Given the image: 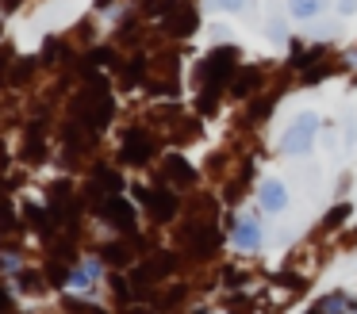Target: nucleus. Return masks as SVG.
Segmentation results:
<instances>
[{"label":"nucleus","mask_w":357,"mask_h":314,"mask_svg":"<svg viewBox=\"0 0 357 314\" xmlns=\"http://www.w3.org/2000/svg\"><path fill=\"white\" fill-rule=\"evenodd\" d=\"M16 8H20V0H0V12H4V15H12Z\"/></svg>","instance_id":"obj_33"},{"label":"nucleus","mask_w":357,"mask_h":314,"mask_svg":"<svg viewBox=\"0 0 357 314\" xmlns=\"http://www.w3.org/2000/svg\"><path fill=\"white\" fill-rule=\"evenodd\" d=\"M349 211H354V207H349V203H338V207H334V211H331V214H326V219H323V230H326V234H331V230H338L342 222L349 219Z\"/></svg>","instance_id":"obj_23"},{"label":"nucleus","mask_w":357,"mask_h":314,"mask_svg":"<svg viewBox=\"0 0 357 314\" xmlns=\"http://www.w3.org/2000/svg\"><path fill=\"white\" fill-rule=\"evenodd\" d=\"M162 180H169V184H177V188H188V184H196V168H192V161H185L181 153H165V161H162Z\"/></svg>","instance_id":"obj_11"},{"label":"nucleus","mask_w":357,"mask_h":314,"mask_svg":"<svg viewBox=\"0 0 357 314\" xmlns=\"http://www.w3.org/2000/svg\"><path fill=\"white\" fill-rule=\"evenodd\" d=\"M0 226H16V211H12V203L4 196H0Z\"/></svg>","instance_id":"obj_29"},{"label":"nucleus","mask_w":357,"mask_h":314,"mask_svg":"<svg viewBox=\"0 0 357 314\" xmlns=\"http://www.w3.org/2000/svg\"><path fill=\"white\" fill-rule=\"evenodd\" d=\"M288 15L292 19H303V23H311V19H319V15L326 12V0H288Z\"/></svg>","instance_id":"obj_14"},{"label":"nucleus","mask_w":357,"mask_h":314,"mask_svg":"<svg viewBox=\"0 0 357 314\" xmlns=\"http://www.w3.org/2000/svg\"><path fill=\"white\" fill-rule=\"evenodd\" d=\"M269 38L273 42H288V31L280 27V19H269Z\"/></svg>","instance_id":"obj_30"},{"label":"nucleus","mask_w":357,"mask_h":314,"mask_svg":"<svg viewBox=\"0 0 357 314\" xmlns=\"http://www.w3.org/2000/svg\"><path fill=\"white\" fill-rule=\"evenodd\" d=\"M135 199L146 203V211H150V219H154V222H173V219H177V211H181L177 191L165 188V180L158 184V188H135Z\"/></svg>","instance_id":"obj_5"},{"label":"nucleus","mask_w":357,"mask_h":314,"mask_svg":"<svg viewBox=\"0 0 357 314\" xmlns=\"http://www.w3.org/2000/svg\"><path fill=\"white\" fill-rule=\"evenodd\" d=\"M39 61H43V58H16V61H12V69H8V81H12V84H27Z\"/></svg>","instance_id":"obj_18"},{"label":"nucleus","mask_w":357,"mask_h":314,"mask_svg":"<svg viewBox=\"0 0 357 314\" xmlns=\"http://www.w3.org/2000/svg\"><path fill=\"white\" fill-rule=\"evenodd\" d=\"M142 81H146V54H135V61L123 65V84L135 88V84H142Z\"/></svg>","instance_id":"obj_19"},{"label":"nucleus","mask_w":357,"mask_h":314,"mask_svg":"<svg viewBox=\"0 0 357 314\" xmlns=\"http://www.w3.org/2000/svg\"><path fill=\"white\" fill-rule=\"evenodd\" d=\"M215 12H250V0H208Z\"/></svg>","instance_id":"obj_25"},{"label":"nucleus","mask_w":357,"mask_h":314,"mask_svg":"<svg viewBox=\"0 0 357 314\" xmlns=\"http://www.w3.org/2000/svg\"><path fill=\"white\" fill-rule=\"evenodd\" d=\"M104 272V260H81V268H70V288H89Z\"/></svg>","instance_id":"obj_16"},{"label":"nucleus","mask_w":357,"mask_h":314,"mask_svg":"<svg viewBox=\"0 0 357 314\" xmlns=\"http://www.w3.org/2000/svg\"><path fill=\"white\" fill-rule=\"evenodd\" d=\"M261 84H265V69L261 65H242L238 73L231 77L227 92H231V100H250L254 92H261Z\"/></svg>","instance_id":"obj_9"},{"label":"nucleus","mask_w":357,"mask_h":314,"mask_svg":"<svg viewBox=\"0 0 357 314\" xmlns=\"http://www.w3.org/2000/svg\"><path fill=\"white\" fill-rule=\"evenodd\" d=\"M47 157V142H43V123H31L27 127V138H24V161H43Z\"/></svg>","instance_id":"obj_13"},{"label":"nucleus","mask_w":357,"mask_h":314,"mask_svg":"<svg viewBox=\"0 0 357 314\" xmlns=\"http://www.w3.org/2000/svg\"><path fill=\"white\" fill-rule=\"evenodd\" d=\"M334 8H338V15H354L357 12V0H334Z\"/></svg>","instance_id":"obj_31"},{"label":"nucleus","mask_w":357,"mask_h":314,"mask_svg":"<svg viewBox=\"0 0 357 314\" xmlns=\"http://www.w3.org/2000/svg\"><path fill=\"white\" fill-rule=\"evenodd\" d=\"M0 31H4V23H0Z\"/></svg>","instance_id":"obj_35"},{"label":"nucleus","mask_w":357,"mask_h":314,"mask_svg":"<svg viewBox=\"0 0 357 314\" xmlns=\"http://www.w3.org/2000/svg\"><path fill=\"white\" fill-rule=\"evenodd\" d=\"M181 245H185L192 257H211V253L223 245V234L215 230V222L208 219H192L185 230H181Z\"/></svg>","instance_id":"obj_3"},{"label":"nucleus","mask_w":357,"mask_h":314,"mask_svg":"<svg viewBox=\"0 0 357 314\" xmlns=\"http://www.w3.org/2000/svg\"><path fill=\"white\" fill-rule=\"evenodd\" d=\"M326 77H331V69H326V65H323V69H307L300 84H303V88H315V84H323Z\"/></svg>","instance_id":"obj_26"},{"label":"nucleus","mask_w":357,"mask_h":314,"mask_svg":"<svg viewBox=\"0 0 357 314\" xmlns=\"http://www.w3.org/2000/svg\"><path fill=\"white\" fill-rule=\"evenodd\" d=\"M12 303H16V299H12V291H8V288H0V314H8Z\"/></svg>","instance_id":"obj_32"},{"label":"nucleus","mask_w":357,"mask_h":314,"mask_svg":"<svg viewBox=\"0 0 357 314\" xmlns=\"http://www.w3.org/2000/svg\"><path fill=\"white\" fill-rule=\"evenodd\" d=\"M273 104H277V100L273 96H261V100H250V111H246V119L250 123H265L273 115Z\"/></svg>","instance_id":"obj_22"},{"label":"nucleus","mask_w":357,"mask_h":314,"mask_svg":"<svg viewBox=\"0 0 357 314\" xmlns=\"http://www.w3.org/2000/svg\"><path fill=\"white\" fill-rule=\"evenodd\" d=\"M100 260L104 265H135V245L131 242H108V245H100Z\"/></svg>","instance_id":"obj_12"},{"label":"nucleus","mask_w":357,"mask_h":314,"mask_svg":"<svg viewBox=\"0 0 357 314\" xmlns=\"http://www.w3.org/2000/svg\"><path fill=\"white\" fill-rule=\"evenodd\" d=\"M261 234H265L261 219H257V214H246V219H238L231 226V245L242 249V253H254V249H261V242H265Z\"/></svg>","instance_id":"obj_8"},{"label":"nucleus","mask_w":357,"mask_h":314,"mask_svg":"<svg viewBox=\"0 0 357 314\" xmlns=\"http://www.w3.org/2000/svg\"><path fill=\"white\" fill-rule=\"evenodd\" d=\"M12 61H16V54H12V46H0V81H8V69Z\"/></svg>","instance_id":"obj_28"},{"label":"nucleus","mask_w":357,"mask_h":314,"mask_svg":"<svg viewBox=\"0 0 357 314\" xmlns=\"http://www.w3.org/2000/svg\"><path fill=\"white\" fill-rule=\"evenodd\" d=\"M162 23H165V35L169 38H188L200 27V12H196V4H188V0H177V4L165 12Z\"/></svg>","instance_id":"obj_7"},{"label":"nucleus","mask_w":357,"mask_h":314,"mask_svg":"<svg viewBox=\"0 0 357 314\" xmlns=\"http://www.w3.org/2000/svg\"><path fill=\"white\" fill-rule=\"evenodd\" d=\"M96 214H100L108 226H116L119 234H135V226H139V211H135V203H127L123 196H108L104 203H96Z\"/></svg>","instance_id":"obj_6"},{"label":"nucleus","mask_w":357,"mask_h":314,"mask_svg":"<svg viewBox=\"0 0 357 314\" xmlns=\"http://www.w3.org/2000/svg\"><path fill=\"white\" fill-rule=\"evenodd\" d=\"M93 4H96V8H100V12H104V8H112V4H116V0H93Z\"/></svg>","instance_id":"obj_34"},{"label":"nucleus","mask_w":357,"mask_h":314,"mask_svg":"<svg viewBox=\"0 0 357 314\" xmlns=\"http://www.w3.org/2000/svg\"><path fill=\"white\" fill-rule=\"evenodd\" d=\"M319 111H300L292 123L284 127V134H280V153H288V157H303V153H311V146H315V134H319Z\"/></svg>","instance_id":"obj_2"},{"label":"nucleus","mask_w":357,"mask_h":314,"mask_svg":"<svg viewBox=\"0 0 357 314\" xmlns=\"http://www.w3.org/2000/svg\"><path fill=\"white\" fill-rule=\"evenodd\" d=\"M238 61H242V50H238L234 42L208 50L200 61H196V69H192V84H196V92H200V88H219V92H227L231 77L238 73Z\"/></svg>","instance_id":"obj_1"},{"label":"nucleus","mask_w":357,"mask_h":314,"mask_svg":"<svg viewBox=\"0 0 357 314\" xmlns=\"http://www.w3.org/2000/svg\"><path fill=\"white\" fill-rule=\"evenodd\" d=\"M323 58H326V46L319 42V46H307L303 54H292L288 65H292V69H307V65H315V61H323Z\"/></svg>","instance_id":"obj_20"},{"label":"nucleus","mask_w":357,"mask_h":314,"mask_svg":"<svg viewBox=\"0 0 357 314\" xmlns=\"http://www.w3.org/2000/svg\"><path fill=\"white\" fill-rule=\"evenodd\" d=\"M257 203H261L265 214H280L288 207V188L277 180V176H265V180L257 184Z\"/></svg>","instance_id":"obj_10"},{"label":"nucleus","mask_w":357,"mask_h":314,"mask_svg":"<svg viewBox=\"0 0 357 314\" xmlns=\"http://www.w3.org/2000/svg\"><path fill=\"white\" fill-rule=\"evenodd\" d=\"M116 50H112V46H93V54H89V58H85V65H96V69H116Z\"/></svg>","instance_id":"obj_21"},{"label":"nucleus","mask_w":357,"mask_h":314,"mask_svg":"<svg viewBox=\"0 0 357 314\" xmlns=\"http://www.w3.org/2000/svg\"><path fill=\"white\" fill-rule=\"evenodd\" d=\"M62 306H66V311H70V314H104L100 306L85 303V299H77V295H66V299H62Z\"/></svg>","instance_id":"obj_24"},{"label":"nucleus","mask_w":357,"mask_h":314,"mask_svg":"<svg viewBox=\"0 0 357 314\" xmlns=\"http://www.w3.org/2000/svg\"><path fill=\"white\" fill-rule=\"evenodd\" d=\"M43 65H62V61H70L73 58V50L70 46L62 42V38H47V42H43Z\"/></svg>","instance_id":"obj_17"},{"label":"nucleus","mask_w":357,"mask_h":314,"mask_svg":"<svg viewBox=\"0 0 357 314\" xmlns=\"http://www.w3.org/2000/svg\"><path fill=\"white\" fill-rule=\"evenodd\" d=\"M154 153H158V138L150 134V130H142V127L123 130V142H119V157H123V165L142 168V165L154 161Z\"/></svg>","instance_id":"obj_4"},{"label":"nucleus","mask_w":357,"mask_h":314,"mask_svg":"<svg viewBox=\"0 0 357 314\" xmlns=\"http://www.w3.org/2000/svg\"><path fill=\"white\" fill-rule=\"evenodd\" d=\"M349 306H354V303H349L346 291H331V295H323V299H319V303L311 306L307 314H346Z\"/></svg>","instance_id":"obj_15"},{"label":"nucleus","mask_w":357,"mask_h":314,"mask_svg":"<svg viewBox=\"0 0 357 314\" xmlns=\"http://www.w3.org/2000/svg\"><path fill=\"white\" fill-rule=\"evenodd\" d=\"M342 127H346V146H349V150H354V146H357V115L349 111L346 119H342Z\"/></svg>","instance_id":"obj_27"}]
</instances>
